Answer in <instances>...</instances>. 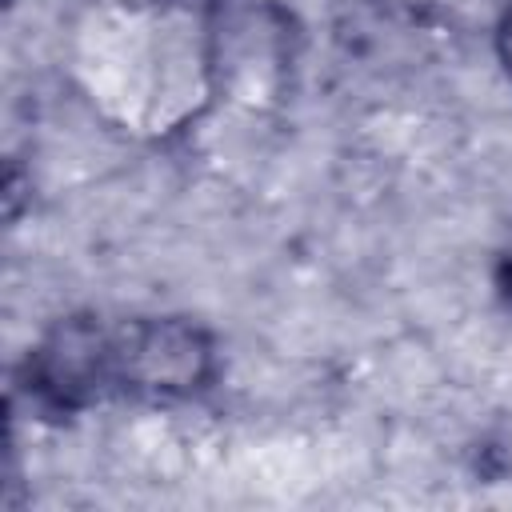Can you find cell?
<instances>
[{"mask_svg":"<svg viewBox=\"0 0 512 512\" xmlns=\"http://www.w3.org/2000/svg\"><path fill=\"white\" fill-rule=\"evenodd\" d=\"M216 348L176 316H68L24 360L20 388L40 416H80L104 400L176 404L208 388Z\"/></svg>","mask_w":512,"mask_h":512,"instance_id":"cell-1","label":"cell"},{"mask_svg":"<svg viewBox=\"0 0 512 512\" xmlns=\"http://www.w3.org/2000/svg\"><path fill=\"white\" fill-rule=\"evenodd\" d=\"M496 52H500V64H504V72L512 76V4L504 8V16H500V28H496Z\"/></svg>","mask_w":512,"mask_h":512,"instance_id":"cell-2","label":"cell"},{"mask_svg":"<svg viewBox=\"0 0 512 512\" xmlns=\"http://www.w3.org/2000/svg\"><path fill=\"white\" fill-rule=\"evenodd\" d=\"M496 284H500V296L508 300V308H512V248L500 256V264H496Z\"/></svg>","mask_w":512,"mask_h":512,"instance_id":"cell-3","label":"cell"},{"mask_svg":"<svg viewBox=\"0 0 512 512\" xmlns=\"http://www.w3.org/2000/svg\"><path fill=\"white\" fill-rule=\"evenodd\" d=\"M156 4H168V0H156ZM180 4H192V0H180Z\"/></svg>","mask_w":512,"mask_h":512,"instance_id":"cell-4","label":"cell"}]
</instances>
